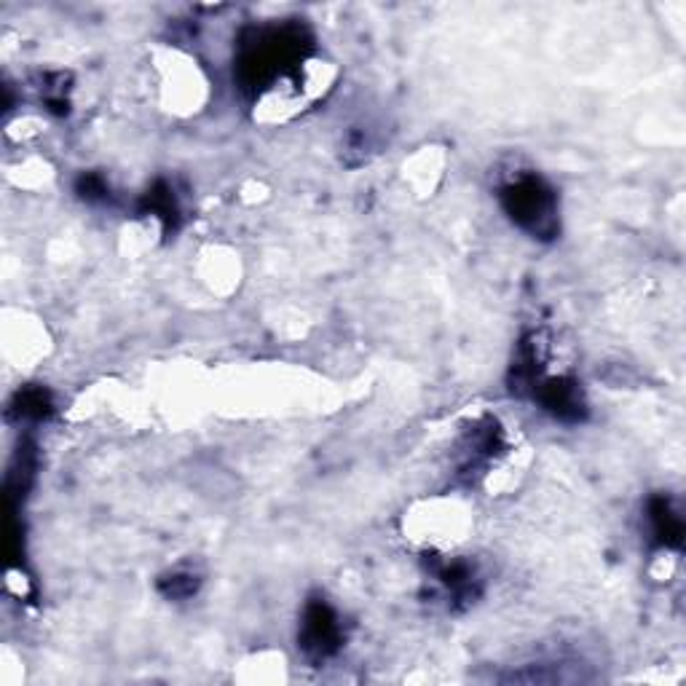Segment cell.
I'll list each match as a JSON object with an SVG mask.
<instances>
[{
    "label": "cell",
    "instance_id": "cell-2",
    "mask_svg": "<svg viewBox=\"0 0 686 686\" xmlns=\"http://www.w3.org/2000/svg\"><path fill=\"white\" fill-rule=\"evenodd\" d=\"M343 628L338 614L327 601L314 598L303 611L301 625V649L311 660H327L341 649Z\"/></svg>",
    "mask_w": 686,
    "mask_h": 686
},
{
    "label": "cell",
    "instance_id": "cell-9",
    "mask_svg": "<svg viewBox=\"0 0 686 686\" xmlns=\"http://www.w3.org/2000/svg\"><path fill=\"white\" fill-rule=\"evenodd\" d=\"M78 193H81L86 201L105 199L108 185H105V180H102L100 175H84L81 180H78Z\"/></svg>",
    "mask_w": 686,
    "mask_h": 686
},
{
    "label": "cell",
    "instance_id": "cell-1",
    "mask_svg": "<svg viewBox=\"0 0 686 686\" xmlns=\"http://www.w3.org/2000/svg\"><path fill=\"white\" fill-rule=\"evenodd\" d=\"M502 204L523 231L539 239L558 234V199L550 185L536 175H520L504 185Z\"/></svg>",
    "mask_w": 686,
    "mask_h": 686
},
{
    "label": "cell",
    "instance_id": "cell-8",
    "mask_svg": "<svg viewBox=\"0 0 686 686\" xmlns=\"http://www.w3.org/2000/svg\"><path fill=\"white\" fill-rule=\"evenodd\" d=\"M196 587H199V579L193 577V574H172V577L161 579V593L167 595V598H175V601L193 595Z\"/></svg>",
    "mask_w": 686,
    "mask_h": 686
},
{
    "label": "cell",
    "instance_id": "cell-6",
    "mask_svg": "<svg viewBox=\"0 0 686 686\" xmlns=\"http://www.w3.org/2000/svg\"><path fill=\"white\" fill-rule=\"evenodd\" d=\"M145 204H148V212L164 220L167 226H172V220H177V201L164 183H159L153 191H148Z\"/></svg>",
    "mask_w": 686,
    "mask_h": 686
},
{
    "label": "cell",
    "instance_id": "cell-4",
    "mask_svg": "<svg viewBox=\"0 0 686 686\" xmlns=\"http://www.w3.org/2000/svg\"><path fill=\"white\" fill-rule=\"evenodd\" d=\"M432 574L451 601H472L480 593L475 569L467 561H437L432 566Z\"/></svg>",
    "mask_w": 686,
    "mask_h": 686
},
{
    "label": "cell",
    "instance_id": "cell-7",
    "mask_svg": "<svg viewBox=\"0 0 686 686\" xmlns=\"http://www.w3.org/2000/svg\"><path fill=\"white\" fill-rule=\"evenodd\" d=\"M51 400L43 389H25L17 394V413L25 419H43L49 416Z\"/></svg>",
    "mask_w": 686,
    "mask_h": 686
},
{
    "label": "cell",
    "instance_id": "cell-3",
    "mask_svg": "<svg viewBox=\"0 0 686 686\" xmlns=\"http://www.w3.org/2000/svg\"><path fill=\"white\" fill-rule=\"evenodd\" d=\"M534 394L539 405L547 413H553L555 419L571 421V424L585 419V394L574 378H544V381H539V386H534Z\"/></svg>",
    "mask_w": 686,
    "mask_h": 686
},
{
    "label": "cell",
    "instance_id": "cell-5",
    "mask_svg": "<svg viewBox=\"0 0 686 686\" xmlns=\"http://www.w3.org/2000/svg\"><path fill=\"white\" fill-rule=\"evenodd\" d=\"M649 520H652V531L657 536V542L665 544V547H678L681 544L684 523H681V515L670 507L668 499L660 496V499H654L649 504Z\"/></svg>",
    "mask_w": 686,
    "mask_h": 686
}]
</instances>
